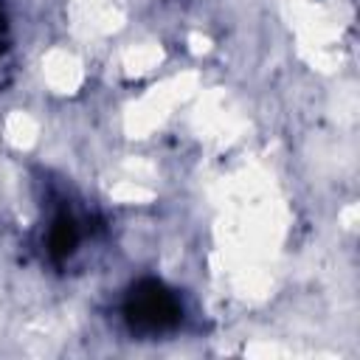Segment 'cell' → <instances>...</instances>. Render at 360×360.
Listing matches in <instances>:
<instances>
[{
    "label": "cell",
    "mask_w": 360,
    "mask_h": 360,
    "mask_svg": "<svg viewBox=\"0 0 360 360\" xmlns=\"http://www.w3.org/2000/svg\"><path fill=\"white\" fill-rule=\"evenodd\" d=\"M45 70H48L51 84H56V87H73L79 82V65L68 53H53L48 59V68Z\"/></svg>",
    "instance_id": "obj_1"
}]
</instances>
